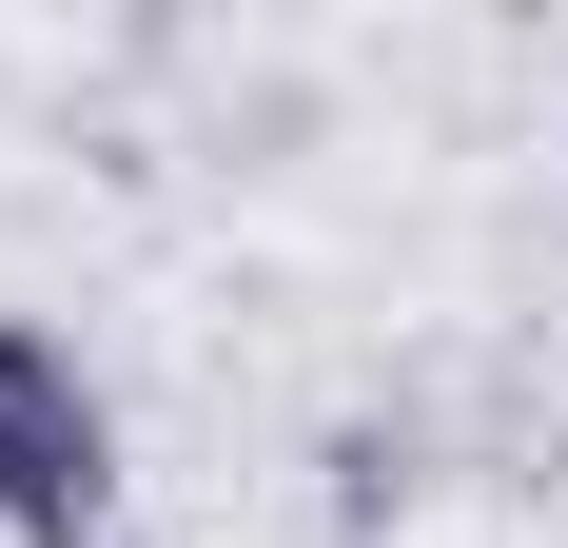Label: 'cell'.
<instances>
[{
	"label": "cell",
	"instance_id": "1",
	"mask_svg": "<svg viewBox=\"0 0 568 548\" xmlns=\"http://www.w3.org/2000/svg\"><path fill=\"white\" fill-rule=\"evenodd\" d=\"M118 529V392L40 314H0V548H99Z\"/></svg>",
	"mask_w": 568,
	"mask_h": 548
}]
</instances>
